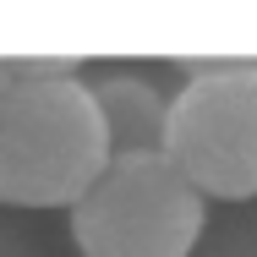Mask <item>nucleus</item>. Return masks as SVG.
<instances>
[{"label":"nucleus","instance_id":"1","mask_svg":"<svg viewBox=\"0 0 257 257\" xmlns=\"http://www.w3.org/2000/svg\"><path fill=\"white\" fill-rule=\"evenodd\" d=\"M109 164V137L82 77L0 93V203L71 208Z\"/></svg>","mask_w":257,"mask_h":257},{"label":"nucleus","instance_id":"2","mask_svg":"<svg viewBox=\"0 0 257 257\" xmlns=\"http://www.w3.org/2000/svg\"><path fill=\"white\" fill-rule=\"evenodd\" d=\"M208 203L164 154H120L71 203V246L82 257H192Z\"/></svg>","mask_w":257,"mask_h":257},{"label":"nucleus","instance_id":"3","mask_svg":"<svg viewBox=\"0 0 257 257\" xmlns=\"http://www.w3.org/2000/svg\"><path fill=\"white\" fill-rule=\"evenodd\" d=\"M192 82L164 109V159L197 197H257V60H186Z\"/></svg>","mask_w":257,"mask_h":257},{"label":"nucleus","instance_id":"4","mask_svg":"<svg viewBox=\"0 0 257 257\" xmlns=\"http://www.w3.org/2000/svg\"><path fill=\"white\" fill-rule=\"evenodd\" d=\"M88 93H93V109H99L104 137H109V159L164 154V109H170V99L159 93L148 77L104 71L99 82H88Z\"/></svg>","mask_w":257,"mask_h":257},{"label":"nucleus","instance_id":"5","mask_svg":"<svg viewBox=\"0 0 257 257\" xmlns=\"http://www.w3.org/2000/svg\"><path fill=\"white\" fill-rule=\"evenodd\" d=\"M50 77H77V55H6L0 60V93L22 82H50Z\"/></svg>","mask_w":257,"mask_h":257}]
</instances>
